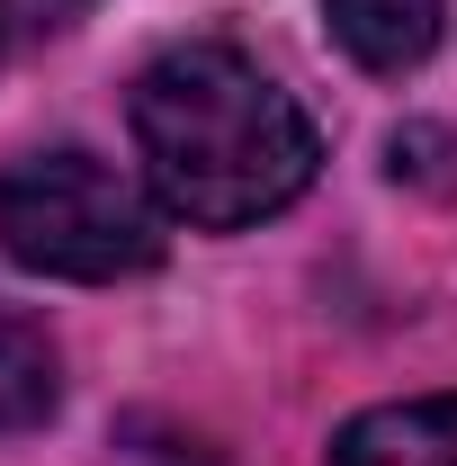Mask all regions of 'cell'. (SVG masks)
Masks as SVG:
<instances>
[{
  "label": "cell",
  "mask_w": 457,
  "mask_h": 466,
  "mask_svg": "<svg viewBox=\"0 0 457 466\" xmlns=\"http://www.w3.org/2000/svg\"><path fill=\"white\" fill-rule=\"evenodd\" d=\"M332 466H457V395L359 412L332 440Z\"/></svg>",
  "instance_id": "obj_3"
},
{
  "label": "cell",
  "mask_w": 457,
  "mask_h": 466,
  "mask_svg": "<svg viewBox=\"0 0 457 466\" xmlns=\"http://www.w3.org/2000/svg\"><path fill=\"white\" fill-rule=\"evenodd\" d=\"M46 412H55V350L18 305H0V431H36Z\"/></svg>",
  "instance_id": "obj_5"
},
{
  "label": "cell",
  "mask_w": 457,
  "mask_h": 466,
  "mask_svg": "<svg viewBox=\"0 0 457 466\" xmlns=\"http://www.w3.org/2000/svg\"><path fill=\"white\" fill-rule=\"evenodd\" d=\"M0 251L36 279H135L162 260V216L135 179L63 144L0 171Z\"/></svg>",
  "instance_id": "obj_2"
},
{
  "label": "cell",
  "mask_w": 457,
  "mask_h": 466,
  "mask_svg": "<svg viewBox=\"0 0 457 466\" xmlns=\"http://www.w3.org/2000/svg\"><path fill=\"white\" fill-rule=\"evenodd\" d=\"M135 153L153 198L207 233L260 225L314 188V126L233 46H171L135 72Z\"/></svg>",
  "instance_id": "obj_1"
},
{
  "label": "cell",
  "mask_w": 457,
  "mask_h": 466,
  "mask_svg": "<svg viewBox=\"0 0 457 466\" xmlns=\"http://www.w3.org/2000/svg\"><path fill=\"white\" fill-rule=\"evenodd\" d=\"M323 18H332V36H341L350 63H368V72H412V63L440 46L449 0H323Z\"/></svg>",
  "instance_id": "obj_4"
},
{
  "label": "cell",
  "mask_w": 457,
  "mask_h": 466,
  "mask_svg": "<svg viewBox=\"0 0 457 466\" xmlns=\"http://www.w3.org/2000/svg\"><path fill=\"white\" fill-rule=\"evenodd\" d=\"M9 27H18V18H9V0H0V55H9Z\"/></svg>",
  "instance_id": "obj_7"
},
{
  "label": "cell",
  "mask_w": 457,
  "mask_h": 466,
  "mask_svg": "<svg viewBox=\"0 0 457 466\" xmlns=\"http://www.w3.org/2000/svg\"><path fill=\"white\" fill-rule=\"evenodd\" d=\"M90 0H9V18H27V27H63V18H81Z\"/></svg>",
  "instance_id": "obj_6"
}]
</instances>
